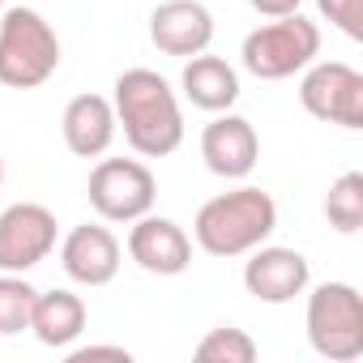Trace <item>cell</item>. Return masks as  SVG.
<instances>
[{"instance_id":"obj_1","label":"cell","mask_w":363,"mask_h":363,"mask_svg":"<svg viewBox=\"0 0 363 363\" xmlns=\"http://www.w3.org/2000/svg\"><path fill=\"white\" fill-rule=\"evenodd\" d=\"M116 128L141 158H167L184 141V111L171 82L154 69H124L111 86Z\"/></svg>"},{"instance_id":"obj_2","label":"cell","mask_w":363,"mask_h":363,"mask_svg":"<svg viewBox=\"0 0 363 363\" xmlns=\"http://www.w3.org/2000/svg\"><path fill=\"white\" fill-rule=\"evenodd\" d=\"M278 231V206L265 189H235L210 197L193 218V240L210 257H248Z\"/></svg>"},{"instance_id":"obj_3","label":"cell","mask_w":363,"mask_h":363,"mask_svg":"<svg viewBox=\"0 0 363 363\" xmlns=\"http://www.w3.org/2000/svg\"><path fill=\"white\" fill-rule=\"evenodd\" d=\"M60 69V39L52 22L35 9H5L0 13V86L9 90H39Z\"/></svg>"},{"instance_id":"obj_4","label":"cell","mask_w":363,"mask_h":363,"mask_svg":"<svg viewBox=\"0 0 363 363\" xmlns=\"http://www.w3.org/2000/svg\"><path fill=\"white\" fill-rule=\"evenodd\" d=\"M320 56V30L316 22H308L303 13H286V18H269L265 26H257L244 48L240 60L252 77L261 82H286L295 73H303L312 60Z\"/></svg>"},{"instance_id":"obj_5","label":"cell","mask_w":363,"mask_h":363,"mask_svg":"<svg viewBox=\"0 0 363 363\" xmlns=\"http://www.w3.org/2000/svg\"><path fill=\"white\" fill-rule=\"evenodd\" d=\"M308 342L329 363H354L363 354V295L350 282H320L308 295Z\"/></svg>"},{"instance_id":"obj_6","label":"cell","mask_w":363,"mask_h":363,"mask_svg":"<svg viewBox=\"0 0 363 363\" xmlns=\"http://www.w3.org/2000/svg\"><path fill=\"white\" fill-rule=\"evenodd\" d=\"M86 197L103 223H137L154 210L158 179L141 158H99L86 179Z\"/></svg>"},{"instance_id":"obj_7","label":"cell","mask_w":363,"mask_h":363,"mask_svg":"<svg viewBox=\"0 0 363 363\" xmlns=\"http://www.w3.org/2000/svg\"><path fill=\"white\" fill-rule=\"evenodd\" d=\"M299 103L312 120L363 128V73L346 60H312L299 82Z\"/></svg>"},{"instance_id":"obj_8","label":"cell","mask_w":363,"mask_h":363,"mask_svg":"<svg viewBox=\"0 0 363 363\" xmlns=\"http://www.w3.org/2000/svg\"><path fill=\"white\" fill-rule=\"evenodd\" d=\"M56 248V214L39 201H18L0 214V274H26Z\"/></svg>"},{"instance_id":"obj_9","label":"cell","mask_w":363,"mask_h":363,"mask_svg":"<svg viewBox=\"0 0 363 363\" xmlns=\"http://www.w3.org/2000/svg\"><path fill=\"white\" fill-rule=\"evenodd\" d=\"M312 282V265L303 252L295 248H278V244H261L248 252L244 261V286L252 299L261 303H291L295 295H303Z\"/></svg>"},{"instance_id":"obj_10","label":"cell","mask_w":363,"mask_h":363,"mask_svg":"<svg viewBox=\"0 0 363 363\" xmlns=\"http://www.w3.org/2000/svg\"><path fill=\"white\" fill-rule=\"evenodd\" d=\"M201 158L218 179H244L252 175L257 158H261V137L252 128V120L235 116V111H218L206 128H201Z\"/></svg>"},{"instance_id":"obj_11","label":"cell","mask_w":363,"mask_h":363,"mask_svg":"<svg viewBox=\"0 0 363 363\" xmlns=\"http://www.w3.org/2000/svg\"><path fill=\"white\" fill-rule=\"evenodd\" d=\"M128 257L158 278H175L193 265V240L175 218H158V214H141L128 231Z\"/></svg>"},{"instance_id":"obj_12","label":"cell","mask_w":363,"mask_h":363,"mask_svg":"<svg viewBox=\"0 0 363 363\" xmlns=\"http://www.w3.org/2000/svg\"><path fill=\"white\" fill-rule=\"evenodd\" d=\"M150 43L162 56L189 60L214 43V13L201 0H162L150 13Z\"/></svg>"},{"instance_id":"obj_13","label":"cell","mask_w":363,"mask_h":363,"mask_svg":"<svg viewBox=\"0 0 363 363\" xmlns=\"http://www.w3.org/2000/svg\"><path fill=\"white\" fill-rule=\"evenodd\" d=\"M120 261H124L120 240H116L107 227H99V223L73 227V231L65 235V244H60V265H65V274H69L73 282H82V286H107V282L120 274Z\"/></svg>"},{"instance_id":"obj_14","label":"cell","mask_w":363,"mask_h":363,"mask_svg":"<svg viewBox=\"0 0 363 363\" xmlns=\"http://www.w3.org/2000/svg\"><path fill=\"white\" fill-rule=\"evenodd\" d=\"M60 133H65V145L77 154V158H99L107 154V145L116 141V107L111 99L103 94H77L69 99L65 116H60Z\"/></svg>"},{"instance_id":"obj_15","label":"cell","mask_w":363,"mask_h":363,"mask_svg":"<svg viewBox=\"0 0 363 363\" xmlns=\"http://www.w3.org/2000/svg\"><path fill=\"white\" fill-rule=\"evenodd\" d=\"M179 90H184V99L201 111H231L240 103V73L223 60V56H189L184 73H179Z\"/></svg>"},{"instance_id":"obj_16","label":"cell","mask_w":363,"mask_h":363,"mask_svg":"<svg viewBox=\"0 0 363 363\" xmlns=\"http://www.w3.org/2000/svg\"><path fill=\"white\" fill-rule=\"evenodd\" d=\"M30 329L43 346H73L86 333V299L73 291H39L35 312H30Z\"/></svg>"},{"instance_id":"obj_17","label":"cell","mask_w":363,"mask_h":363,"mask_svg":"<svg viewBox=\"0 0 363 363\" xmlns=\"http://www.w3.org/2000/svg\"><path fill=\"white\" fill-rule=\"evenodd\" d=\"M325 218L337 235H354L363 227V175L359 171H346L329 184V197H325Z\"/></svg>"},{"instance_id":"obj_18","label":"cell","mask_w":363,"mask_h":363,"mask_svg":"<svg viewBox=\"0 0 363 363\" xmlns=\"http://www.w3.org/2000/svg\"><path fill=\"white\" fill-rule=\"evenodd\" d=\"M35 299H39V291L22 274H0V333L13 337V333L30 329Z\"/></svg>"},{"instance_id":"obj_19","label":"cell","mask_w":363,"mask_h":363,"mask_svg":"<svg viewBox=\"0 0 363 363\" xmlns=\"http://www.w3.org/2000/svg\"><path fill=\"white\" fill-rule=\"evenodd\" d=\"M201 363H252L257 359V342L248 337V329H235V325H223V329H210L197 350H193Z\"/></svg>"},{"instance_id":"obj_20","label":"cell","mask_w":363,"mask_h":363,"mask_svg":"<svg viewBox=\"0 0 363 363\" xmlns=\"http://www.w3.org/2000/svg\"><path fill=\"white\" fill-rule=\"evenodd\" d=\"M320 18H329L346 39H363V0H316Z\"/></svg>"},{"instance_id":"obj_21","label":"cell","mask_w":363,"mask_h":363,"mask_svg":"<svg viewBox=\"0 0 363 363\" xmlns=\"http://www.w3.org/2000/svg\"><path fill=\"white\" fill-rule=\"evenodd\" d=\"M90 359H116V363H128L133 354L124 346H77L69 350V363H90Z\"/></svg>"},{"instance_id":"obj_22","label":"cell","mask_w":363,"mask_h":363,"mask_svg":"<svg viewBox=\"0 0 363 363\" xmlns=\"http://www.w3.org/2000/svg\"><path fill=\"white\" fill-rule=\"evenodd\" d=\"M248 5H252L261 18H286V13H299L303 0H248Z\"/></svg>"},{"instance_id":"obj_23","label":"cell","mask_w":363,"mask_h":363,"mask_svg":"<svg viewBox=\"0 0 363 363\" xmlns=\"http://www.w3.org/2000/svg\"><path fill=\"white\" fill-rule=\"evenodd\" d=\"M0 184H5V158H0Z\"/></svg>"},{"instance_id":"obj_24","label":"cell","mask_w":363,"mask_h":363,"mask_svg":"<svg viewBox=\"0 0 363 363\" xmlns=\"http://www.w3.org/2000/svg\"><path fill=\"white\" fill-rule=\"evenodd\" d=\"M0 13H5V0H0Z\"/></svg>"}]
</instances>
